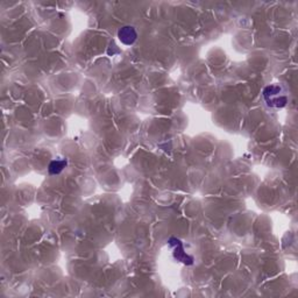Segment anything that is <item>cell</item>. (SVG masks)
<instances>
[{
	"mask_svg": "<svg viewBox=\"0 0 298 298\" xmlns=\"http://www.w3.org/2000/svg\"><path fill=\"white\" fill-rule=\"evenodd\" d=\"M263 98L266 100L267 105L274 109H282L287 106L288 96L284 92L283 88L281 85H268L263 90Z\"/></svg>",
	"mask_w": 298,
	"mask_h": 298,
	"instance_id": "obj_1",
	"label": "cell"
},
{
	"mask_svg": "<svg viewBox=\"0 0 298 298\" xmlns=\"http://www.w3.org/2000/svg\"><path fill=\"white\" fill-rule=\"evenodd\" d=\"M170 245L174 247V255L180 262L185 263V264H192L193 263V259L191 256H189L187 254L184 252L183 248V243L180 242L179 239H175V238H172L169 240Z\"/></svg>",
	"mask_w": 298,
	"mask_h": 298,
	"instance_id": "obj_2",
	"label": "cell"
},
{
	"mask_svg": "<svg viewBox=\"0 0 298 298\" xmlns=\"http://www.w3.org/2000/svg\"><path fill=\"white\" fill-rule=\"evenodd\" d=\"M118 38L125 46H132L138 39V33L132 26H123L118 31Z\"/></svg>",
	"mask_w": 298,
	"mask_h": 298,
	"instance_id": "obj_3",
	"label": "cell"
},
{
	"mask_svg": "<svg viewBox=\"0 0 298 298\" xmlns=\"http://www.w3.org/2000/svg\"><path fill=\"white\" fill-rule=\"evenodd\" d=\"M66 167V160L61 159V160H54L50 162L48 167V172L50 175H59L61 174L64 168Z\"/></svg>",
	"mask_w": 298,
	"mask_h": 298,
	"instance_id": "obj_4",
	"label": "cell"
}]
</instances>
